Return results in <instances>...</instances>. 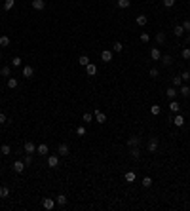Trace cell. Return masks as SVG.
Listing matches in <instances>:
<instances>
[{"instance_id": "obj_5", "label": "cell", "mask_w": 190, "mask_h": 211, "mask_svg": "<svg viewBox=\"0 0 190 211\" xmlns=\"http://www.w3.org/2000/svg\"><path fill=\"white\" fill-rule=\"evenodd\" d=\"M42 207L51 211V209L55 207V200H51V198H44V200H42Z\"/></svg>"}, {"instance_id": "obj_15", "label": "cell", "mask_w": 190, "mask_h": 211, "mask_svg": "<svg viewBox=\"0 0 190 211\" xmlns=\"http://www.w3.org/2000/svg\"><path fill=\"white\" fill-rule=\"evenodd\" d=\"M169 110H171V112H173V114H177V112H179V110H181V105H179V103H177V101H175V99H171V103H169Z\"/></svg>"}, {"instance_id": "obj_27", "label": "cell", "mask_w": 190, "mask_h": 211, "mask_svg": "<svg viewBox=\"0 0 190 211\" xmlns=\"http://www.w3.org/2000/svg\"><path fill=\"white\" fill-rule=\"evenodd\" d=\"M118 8H122V10H126V8H129V4H131V0H118Z\"/></svg>"}, {"instance_id": "obj_29", "label": "cell", "mask_w": 190, "mask_h": 211, "mask_svg": "<svg viewBox=\"0 0 190 211\" xmlns=\"http://www.w3.org/2000/svg\"><path fill=\"white\" fill-rule=\"evenodd\" d=\"M0 46H4V48H6V46H10V36H6V34H4V36H0Z\"/></svg>"}, {"instance_id": "obj_43", "label": "cell", "mask_w": 190, "mask_h": 211, "mask_svg": "<svg viewBox=\"0 0 190 211\" xmlns=\"http://www.w3.org/2000/svg\"><path fill=\"white\" fill-rule=\"evenodd\" d=\"M148 40H150V36H148L147 32H141V42H143V44H147Z\"/></svg>"}, {"instance_id": "obj_20", "label": "cell", "mask_w": 190, "mask_h": 211, "mask_svg": "<svg viewBox=\"0 0 190 211\" xmlns=\"http://www.w3.org/2000/svg\"><path fill=\"white\" fill-rule=\"evenodd\" d=\"M11 74V65H4L0 68V76H10Z\"/></svg>"}, {"instance_id": "obj_26", "label": "cell", "mask_w": 190, "mask_h": 211, "mask_svg": "<svg viewBox=\"0 0 190 211\" xmlns=\"http://www.w3.org/2000/svg\"><path fill=\"white\" fill-rule=\"evenodd\" d=\"M55 204H57V205H61V207H63V205H67V198H65V194H59V196H57V200H55Z\"/></svg>"}, {"instance_id": "obj_50", "label": "cell", "mask_w": 190, "mask_h": 211, "mask_svg": "<svg viewBox=\"0 0 190 211\" xmlns=\"http://www.w3.org/2000/svg\"><path fill=\"white\" fill-rule=\"evenodd\" d=\"M0 59H2V55H0Z\"/></svg>"}, {"instance_id": "obj_32", "label": "cell", "mask_w": 190, "mask_h": 211, "mask_svg": "<svg viewBox=\"0 0 190 211\" xmlns=\"http://www.w3.org/2000/svg\"><path fill=\"white\" fill-rule=\"evenodd\" d=\"M8 88H10V90H15V88H17V78H10L8 80Z\"/></svg>"}, {"instance_id": "obj_39", "label": "cell", "mask_w": 190, "mask_h": 211, "mask_svg": "<svg viewBox=\"0 0 190 211\" xmlns=\"http://www.w3.org/2000/svg\"><path fill=\"white\" fill-rule=\"evenodd\" d=\"M126 181H127V182H133V181H135V173H133V171H127V173H126Z\"/></svg>"}, {"instance_id": "obj_10", "label": "cell", "mask_w": 190, "mask_h": 211, "mask_svg": "<svg viewBox=\"0 0 190 211\" xmlns=\"http://www.w3.org/2000/svg\"><path fill=\"white\" fill-rule=\"evenodd\" d=\"M171 122L177 125V128H183V125H184V118H183V114H179V112L175 114V118H173Z\"/></svg>"}, {"instance_id": "obj_34", "label": "cell", "mask_w": 190, "mask_h": 211, "mask_svg": "<svg viewBox=\"0 0 190 211\" xmlns=\"http://www.w3.org/2000/svg\"><path fill=\"white\" fill-rule=\"evenodd\" d=\"M14 2H15V0H6V2H4V10L10 11L11 8H14Z\"/></svg>"}, {"instance_id": "obj_1", "label": "cell", "mask_w": 190, "mask_h": 211, "mask_svg": "<svg viewBox=\"0 0 190 211\" xmlns=\"http://www.w3.org/2000/svg\"><path fill=\"white\" fill-rule=\"evenodd\" d=\"M158 137H150L148 139V145H147V148H148V152H156L158 150Z\"/></svg>"}, {"instance_id": "obj_4", "label": "cell", "mask_w": 190, "mask_h": 211, "mask_svg": "<svg viewBox=\"0 0 190 211\" xmlns=\"http://www.w3.org/2000/svg\"><path fill=\"white\" fill-rule=\"evenodd\" d=\"M95 122L97 124H105V122H107V114L101 112L99 108H95Z\"/></svg>"}, {"instance_id": "obj_49", "label": "cell", "mask_w": 190, "mask_h": 211, "mask_svg": "<svg viewBox=\"0 0 190 211\" xmlns=\"http://www.w3.org/2000/svg\"><path fill=\"white\" fill-rule=\"evenodd\" d=\"M186 44H190V32L186 34Z\"/></svg>"}, {"instance_id": "obj_48", "label": "cell", "mask_w": 190, "mask_h": 211, "mask_svg": "<svg viewBox=\"0 0 190 211\" xmlns=\"http://www.w3.org/2000/svg\"><path fill=\"white\" fill-rule=\"evenodd\" d=\"M0 124H8V118H6V114H2V112H0Z\"/></svg>"}, {"instance_id": "obj_31", "label": "cell", "mask_w": 190, "mask_h": 211, "mask_svg": "<svg viewBox=\"0 0 190 211\" xmlns=\"http://www.w3.org/2000/svg\"><path fill=\"white\" fill-rule=\"evenodd\" d=\"M141 185H143L144 188H148V186H152V179H150V177H143V181H141Z\"/></svg>"}, {"instance_id": "obj_36", "label": "cell", "mask_w": 190, "mask_h": 211, "mask_svg": "<svg viewBox=\"0 0 190 211\" xmlns=\"http://www.w3.org/2000/svg\"><path fill=\"white\" fill-rule=\"evenodd\" d=\"M150 112H152V114H154V116H158V114H160V112H162V108H160V105H154V107H150Z\"/></svg>"}, {"instance_id": "obj_7", "label": "cell", "mask_w": 190, "mask_h": 211, "mask_svg": "<svg viewBox=\"0 0 190 211\" xmlns=\"http://www.w3.org/2000/svg\"><path fill=\"white\" fill-rule=\"evenodd\" d=\"M14 171H15V173H23V171H25V162L15 160V162H14Z\"/></svg>"}, {"instance_id": "obj_24", "label": "cell", "mask_w": 190, "mask_h": 211, "mask_svg": "<svg viewBox=\"0 0 190 211\" xmlns=\"http://www.w3.org/2000/svg\"><path fill=\"white\" fill-rule=\"evenodd\" d=\"M173 34H175V36H183L184 34L183 25H175V27H173Z\"/></svg>"}, {"instance_id": "obj_28", "label": "cell", "mask_w": 190, "mask_h": 211, "mask_svg": "<svg viewBox=\"0 0 190 211\" xmlns=\"http://www.w3.org/2000/svg\"><path fill=\"white\" fill-rule=\"evenodd\" d=\"M80 65H82V67H86V65H90L91 61H90V57H88V55H80Z\"/></svg>"}, {"instance_id": "obj_23", "label": "cell", "mask_w": 190, "mask_h": 211, "mask_svg": "<svg viewBox=\"0 0 190 211\" xmlns=\"http://www.w3.org/2000/svg\"><path fill=\"white\" fill-rule=\"evenodd\" d=\"M160 61H162V63H164V67H169V65L173 63L171 55H162V57H160Z\"/></svg>"}, {"instance_id": "obj_33", "label": "cell", "mask_w": 190, "mask_h": 211, "mask_svg": "<svg viewBox=\"0 0 190 211\" xmlns=\"http://www.w3.org/2000/svg\"><path fill=\"white\" fill-rule=\"evenodd\" d=\"M112 50H114V51H118V53H120V51L124 50V44H122V42H114V44H112Z\"/></svg>"}, {"instance_id": "obj_12", "label": "cell", "mask_w": 190, "mask_h": 211, "mask_svg": "<svg viewBox=\"0 0 190 211\" xmlns=\"http://www.w3.org/2000/svg\"><path fill=\"white\" fill-rule=\"evenodd\" d=\"M101 59H103L105 63H110V61H112V51H110V50L101 51Z\"/></svg>"}, {"instance_id": "obj_44", "label": "cell", "mask_w": 190, "mask_h": 211, "mask_svg": "<svg viewBox=\"0 0 190 211\" xmlns=\"http://www.w3.org/2000/svg\"><path fill=\"white\" fill-rule=\"evenodd\" d=\"M181 78H183V82H188V80H190V72H188V71H184L183 74H181Z\"/></svg>"}, {"instance_id": "obj_2", "label": "cell", "mask_w": 190, "mask_h": 211, "mask_svg": "<svg viewBox=\"0 0 190 211\" xmlns=\"http://www.w3.org/2000/svg\"><path fill=\"white\" fill-rule=\"evenodd\" d=\"M126 145H127L129 148H133V147H139V145H141V137H139V135H131V137H129V139L126 141Z\"/></svg>"}, {"instance_id": "obj_3", "label": "cell", "mask_w": 190, "mask_h": 211, "mask_svg": "<svg viewBox=\"0 0 190 211\" xmlns=\"http://www.w3.org/2000/svg\"><path fill=\"white\" fill-rule=\"evenodd\" d=\"M36 152H38L40 156H48V154H50V147H48L46 143H40L38 147H36Z\"/></svg>"}, {"instance_id": "obj_16", "label": "cell", "mask_w": 190, "mask_h": 211, "mask_svg": "<svg viewBox=\"0 0 190 211\" xmlns=\"http://www.w3.org/2000/svg\"><path fill=\"white\" fill-rule=\"evenodd\" d=\"M25 152H27V154H34V152H36V147H34V143H32V141H27V143H25Z\"/></svg>"}, {"instance_id": "obj_22", "label": "cell", "mask_w": 190, "mask_h": 211, "mask_svg": "<svg viewBox=\"0 0 190 211\" xmlns=\"http://www.w3.org/2000/svg\"><path fill=\"white\" fill-rule=\"evenodd\" d=\"M150 57L154 59V61H160L162 53H160V50H158V48H152V50H150Z\"/></svg>"}, {"instance_id": "obj_18", "label": "cell", "mask_w": 190, "mask_h": 211, "mask_svg": "<svg viewBox=\"0 0 190 211\" xmlns=\"http://www.w3.org/2000/svg\"><path fill=\"white\" fill-rule=\"evenodd\" d=\"M57 152H59V156H68V145H59Z\"/></svg>"}, {"instance_id": "obj_42", "label": "cell", "mask_w": 190, "mask_h": 211, "mask_svg": "<svg viewBox=\"0 0 190 211\" xmlns=\"http://www.w3.org/2000/svg\"><path fill=\"white\" fill-rule=\"evenodd\" d=\"M181 55H183V59H186V61H188V59H190V48H184Z\"/></svg>"}, {"instance_id": "obj_37", "label": "cell", "mask_w": 190, "mask_h": 211, "mask_svg": "<svg viewBox=\"0 0 190 211\" xmlns=\"http://www.w3.org/2000/svg\"><path fill=\"white\" fill-rule=\"evenodd\" d=\"M181 84H183V78H181V76H173V86L179 88Z\"/></svg>"}, {"instance_id": "obj_38", "label": "cell", "mask_w": 190, "mask_h": 211, "mask_svg": "<svg viewBox=\"0 0 190 211\" xmlns=\"http://www.w3.org/2000/svg\"><path fill=\"white\" fill-rule=\"evenodd\" d=\"M23 162H25V165H31V164H32V154H27V152H25V158H23Z\"/></svg>"}, {"instance_id": "obj_6", "label": "cell", "mask_w": 190, "mask_h": 211, "mask_svg": "<svg viewBox=\"0 0 190 211\" xmlns=\"http://www.w3.org/2000/svg\"><path fill=\"white\" fill-rule=\"evenodd\" d=\"M48 165H50V168H57L59 165V158L55 156V154H48Z\"/></svg>"}, {"instance_id": "obj_47", "label": "cell", "mask_w": 190, "mask_h": 211, "mask_svg": "<svg viewBox=\"0 0 190 211\" xmlns=\"http://www.w3.org/2000/svg\"><path fill=\"white\" fill-rule=\"evenodd\" d=\"M173 4H175V0H164V6L165 8H171Z\"/></svg>"}, {"instance_id": "obj_14", "label": "cell", "mask_w": 190, "mask_h": 211, "mask_svg": "<svg viewBox=\"0 0 190 211\" xmlns=\"http://www.w3.org/2000/svg\"><path fill=\"white\" fill-rule=\"evenodd\" d=\"M129 154H131V158H133V160H141V148H139V147L129 148Z\"/></svg>"}, {"instance_id": "obj_21", "label": "cell", "mask_w": 190, "mask_h": 211, "mask_svg": "<svg viewBox=\"0 0 190 211\" xmlns=\"http://www.w3.org/2000/svg\"><path fill=\"white\" fill-rule=\"evenodd\" d=\"M156 44H160V46H162V44H165V32H156Z\"/></svg>"}, {"instance_id": "obj_45", "label": "cell", "mask_w": 190, "mask_h": 211, "mask_svg": "<svg viewBox=\"0 0 190 211\" xmlns=\"http://www.w3.org/2000/svg\"><path fill=\"white\" fill-rule=\"evenodd\" d=\"M150 76H152V78H158V76H160V71H158V68H150Z\"/></svg>"}, {"instance_id": "obj_30", "label": "cell", "mask_w": 190, "mask_h": 211, "mask_svg": "<svg viewBox=\"0 0 190 211\" xmlns=\"http://www.w3.org/2000/svg\"><path fill=\"white\" fill-rule=\"evenodd\" d=\"M0 152H2L4 156H8V154H11V147H10V145H2V148H0Z\"/></svg>"}, {"instance_id": "obj_25", "label": "cell", "mask_w": 190, "mask_h": 211, "mask_svg": "<svg viewBox=\"0 0 190 211\" xmlns=\"http://www.w3.org/2000/svg\"><path fill=\"white\" fill-rule=\"evenodd\" d=\"M8 196H10V188L6 185H2L0 186V198H8Z\"/></svg>"}, {"instance_id": "obj_40", "label": "cell", "mask_w": 190, "mask_h": 211, "mask_svg": "<svg viewBox=\"0 0 190 211\" xmlns=\"http://www.w3.org/2000/svg\"><path fill=\"white\" fill-rule=\"evenodd\" d=\"M21 63H23L21 57H14L11 59V67H21Z\"/></svg>"}, {"instance_id": "obj_13", "label": "cell", "mask_w": 190, "mask_h": 211, "mask_svg": "<svg viewBox=\"0 0 190 211\" xmlns=\"http://www.w3.org/2000/svg\"><path fill=\"white\" fill-rule=\"evenodd\" d=\"M179 93L183 97H190V86H188V84H184V86L181 84V86H179Z\"/></svg>"}, {"instance_id": "obj_46", "label": "cell", "mask_w": 190, "mask_h": 211, "mask_svg": "<svg viewBox=\"0 0 190 211\" xmlns=\"http://www.w3.org/2000/svg\"><path fill=\"white\" fill-rule=\"evenodd\" d=\"M183 29H184V32H190V19H186V21L183 23Z\"/></svg>"}, {"instance_id": "obj_8", "label": "cell", "mask_w": 190, "mask_h": 211, "mask_svg": "<svg viewBox=\"0 0 190 211\" xmlns=\"http://www.w3.org/2000/svg\"><path fill=\"white\" fill-rule=\"evenodd\" d=\"M86 74H88V76H95V74H97V65H95V63L86 65Z\"/></svg>"}, {"instance_id": "obj_9", "label": "cell", "mask_w": 190, "mask_h": 211, "mask_svg": "<svg viewBox=\"0 0 190 211\" xmlns=\"http://www.w3.org/2000/svg\"><path fill=\"white\" fill-rule=\"evenodd\" d=\"M32 8L38 11H42L44 8H46V0H32Z\"/></svg>"}, {"instance_id": "obj_17", "label": "cell", "mask_w": 190, "mask_h": 211, "mask_svg": "<svg viewBox=\"0 0 190 211\" xmlns=\"http://www.w3.org/2000/svg\"><path fill=\"white\" fill-rule=\"evenodd\" d=\"M177 93H179V90L173 86V88H169V90L165 91V95H167V97H169V101H171V99H175V97H177Z\"/></svg>"}, {"instance_id": "obj_11", "label": "cell", "mask_w": 190, "mask_h": 211, "mask_svg": "<svg viewBox=\"0 0 190 211\" xmlns=\"http://www.w3.org/2000/svg\"><path fill=\"white\" fill-rule=\"evenodd\" d=\"M21 74L25 76V78H32V76H34V68L27 65V67H23V72H21Z\"/></svg>"}, {"instance_id": "obj_19", "label": "cell", "mask_w": 190, "mask_h": 211, "mask_svg": "<svg viewBox=\"0 0 190 211\" xmlns=\"http://www.w3.org/2000/svg\"><path fill=\"white\" fill-rule=\"evenodd\" d=\"M135 21H137V25H139V27H144L148 23V17H147V15H137Z\"/></svg>"}, {"instance_id": "obj_41", "label": "cell", "mask_w": 190, "mask_h": 211, "mask_svg": "<svg viewBox=\"0 0 190 211\" xmlns=\"http://www.w3.org/2000/svg\"><path fill=\"white\" fill-rule=\"evenodd\" d=\"M76 133H78L80 137H84L86 135V128H84V125H78V128H76Z\"/></svg>"}, {"instance_id": "obj_35", "label": "cell", "mask_w": 190, "mask_h": 211, "mask_svg": "<svg viewBox=\"0 0 190 211\" xmlns=\"http://www.w3.org/2000/svg\"><path fill=\"white\" fill-rule=\"evenodd\" d=\"M82 120H84V122H86V124H90V122H91V120H93V114H91V112H86V114H84V116H82Z\"/></svg>"}]
</instances>
